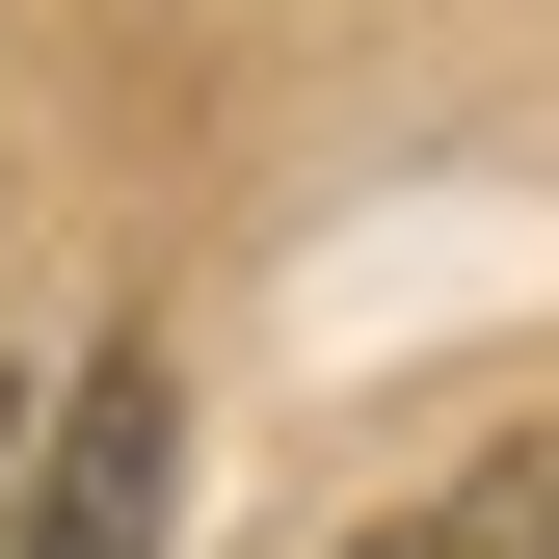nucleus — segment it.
<instances>
[{
  "instance_id": "f03ea898",
  "label": "nucleus",
  "mask_w": 559,
  "mask_h": 559,
  "mask_svg": "<svg viewBox=\"0 0 559 559\" xmlns=\"http://www.w3.org/2000/svg\"><path fill=\"white\" fill-rule=\"evenodd\" d=\"M373 559H559V453H479V479H427Z\"/></svg>"
},
{
  "instance_id": "f257e3e1",
  "label": "nucleus",
  "mask_w": 559,
  "mask_h": 559,
  "mask_svg": "<svg viewBox=\"0 0 559 559\" xmlns=\"http://www.w3.org/2000/svg\"><path fill=\"white\" fill-rule=\"evenodd\" d=\"M160 453H187L160 346H107V373L53 400V453H27V533H0V559H160Z\"/></svg>"
},
{
  "instance_id": "7ed1b4c3",
  "label": "nucleus",
  "mask_w": 559,
  "mask_h": 559,
  "mask_svg": "<svg viewBox=\"0 0 559 559\" xmlns=\"http://www.w3.org/2000/svg\"><path fill=\"white\" fill-rule=\"evenodd\" d=\"M0 533H27V427H0Z\"/></svg>"
}]
</instances>
